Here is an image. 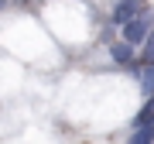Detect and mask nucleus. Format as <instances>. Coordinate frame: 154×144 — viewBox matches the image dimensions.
Segmentation results:
<instances>
[{
	"label": "nucleus",
	"instance_id": "nucleus-1",
	"mask_svg": "<svg viewBox=\"0 0 154 144\" xmlns=\"http://www.w3.org/2000/svg\"><path fill=\"white\" fill-rule=\"evenodd\" d=\"M151 31H154V11H151V7H144L137 17H130V21L120 28V38H123V41H130L134 48H140L144 38H147Z\"/></svg>",
	"mask_w": 154,
	"mask_h": 144
},
{
	"label": "nucleus",
	"instance_id": "nucleus-2",
	"mask_svg": "<svg viewBox=\"0 0 154 144\" xmlns=\"http://www.w3.org/2000/svg\"><path fill=\"white\" fill-rule=\"evenodd\" d=\"M110 58H113L120 69H127L130 76H137V72H140V55L134 52V45L123 41V38H120V41H110Z\"/></svg>",
	"mask_w": 154,
	"mask_h": 144
},
{
	"label": "nucleus",
	"instance_id": "nucleus-3",
	"mask_svg": "<svg viewBox=\"0 0 154 144\" xmlns=\"http://www.w3.org/2000/svg\"><path fill=\"white\" fill-rule=\"evenodd\" d=\"M144 7H147L144 0H116L113 11H110V24H113V28H123V24L130 21V17H137Z\"/></svg>",
	"mask_w": 154,
	"mask_h": 144
},
{
	"label": "nucleus",
	"instance_id": "nucleus-4",
	"mask_svg": "<svg viewBox=\"0 0 154 144\" xmlns=\"http://www.w3.org/2000/svg\"><path fill=\"white\" fill-rule=\"evenodd\" d=\"M134 127H140V124H154V96H147V100H144V106L137 110V117H134Z\"/></svg>",
	"mask_w": 154,
	"mask_h": 144
},
{
	"label": "nucleus",
	"instance_id": "nucleus-5",
	"mask_svg": "<svg viewBox=\"0 0 154 144\" xmlns=\"http://www.w3.org/2000/svg\"><path fill=\"white\" fill-rule=\"evenodd\" d=\"M130 141H134V144H151V141H154V124H140V127H134Z\"/></svg>",
	"mask_w": 154,
	"mask_h": 144
},
{
	"label": "nucleus",
	"instance_id": "nucleus-6",
	"mask_svg": "<svg viewBox=\"0 0 154 144\" xmlns=\"http://www.w3.org/2000/svg\"><path fill=\"white\" fill-rule=\"evenodd\" d=\"M140 62H154V31L147 34V38H144V45H140Z\"/></svg>",
	"mask_w": 154,
	"mask_h": 144
}]
</instances>
